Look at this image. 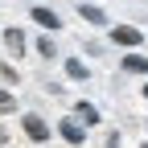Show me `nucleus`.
Masks as SVG:
<instances>
[{
	"label": "nucleus",
	"instance_id": "9d476101",
	"mask_svg": "<svg viewBox=\"0 0 148 148\" xmlns=\"http://www.w3.org/2000/svg\"><path fill=\"white\" fill-rule=\"evenodd\" d=\"M33 49H37V58H41V62H58V58H62V49H58V41H53L49 33H41V37H37V41H33Z\"/></svg>",
	"mask_w": 148,
	"mask_h": 148
},
{
	"label": "nucleus",
	"instance_id": "20e7f679",
	"mask_svg": "<svg viewBox=\"0 0 148 148\" xmlns=\"http://www.w3.org/2000/svg\"><path fill=\"white\" fill-rule=\"evenodd\" d=\"M53 136H58L62 144H70V148H82L86 144V127L74 119V115H62L58 123H53Z\"/></svg>",
	"mask_w": 148,
	"mask_h": 148
},
{
	"label": "nucleus",
	"instance_id": "7ed1b4c3",
	"mask_svg": "<svg viewBox=\"0 0 148 148\" xmlns=\"http://www.w3.org/2000/svg\"><path fill=\"white\" fill-rule=\"evenodd\" d=\"M29 21L41 29V33H62V12L58 8H49V4H29Z\"/></svg>",
	"mask_w": 148,
	"mask_h": 148
},
{
	"label": "nucleus",
	"instance_id": "39448f33",
	"mask_svg": "<svg viewBox=\"0 0 148 148\" xmlns=\"http://www.w3.org/2000/svg\"><path fill=\"white\" fill-rule=\"evenodd\" d=\"M0 41H4L8 62H16V58H25V53H29V37H25V29H21V25H4Z\"/></svg>",
	"mask_w": 148,
	"mask_h": 148
},
{
	"label": "nucleus",
	"instance_id": "6e6552de",
	"mask_svg": "<svg viewBox=\"0 0 148 148\" xmlns=\"http://www.w3.org/2000/svg\"><path fill=\"white\" fill-rule=\"evenodd\" d=\"M119 70L123 74H136V78H148V53H140V49L123 53V58H119Z\"/></svg>",
	"mask_w": 148,
	"mask_h": 148
},
{
	"label": "nucleus",
	"instance_id": "dca6fc26",
	"mask_svg": "<svg viewBox=\"0 0 148 148\" xmlns=\"http://www.w3.org/2000/svg\"><path fill=\"white\" fill-rule=\"evenodd\" d=\"M140 95H144V103H148V78H144V90H140Z\"/></svg>",
	"mask_w": 148,
	"mask_h": 148
},
{
	"label": "nucleus",
	"instance_id": "9b49d317",
	"mask_svg": "<svg viewBox=\"0 0 148 148\" xmlns=\"http://www.w3.org/2000/svg\"><path fill=\"white\" fill-rule=\"evenodd\" d=\"M0 86H4V90H16V86H21V70H16V62H0Z\"/></svg>",
	"mask_w": 148,
	"mask_h": 148
},
{
	"label": "nucleus",
	"instance_id": "ddd939ff",
	"mask_svg": "<svg viewBox=\"0 0 148 148\" xmlns=\"http://www.w3.org/2000/svg\"><path fill=\"white\" fill-rule=\"evenodd\" d=\"M82 53H86V58H99V53H103V41H86Z\"/></svg>",
	"mask_w": 148,
	"mask_h": 148
},
{
	"label": "nucleus",
	"instance_id": "f03ea898",
	"mask_svg": "<svg viewBox=\"0 0 148 148\" xmlns=\"http://www.w3.org/2000/svg\"><path fill=\"white\" fill-rule=\"evenodd\" d=\"M107 41H115V45H119L123 53H132V49H140V45L148 41V37H144V33H140L136 25L119 21V25H111V29H107Z\"/></svg>",
	"mask_w": 148,
	"mask_h": 148
},
{
	"label": "nucleus",
	"instance_id": "2eb2a0df",
	"mask_svg": "<svg viewBox=\"0 0 148 148\" xmlns=\"http://www.w3.org/2000/svg\"><path fill=\"white\" fill-rule=\"evenodd\" d=\"M107 148H119V132H111V136H107Z\"/></svg>",
	"mask_w": 148,
	"mask_h": 148
},
{
	"label": "nucleus",
	"instance_id": "f8f14e48",
	"mask_svg": "<svg viewBox=\"0 0 148 148\" xmlns=\"http://www.w3.org/2000/svg\"><path fill=\"white\" fill-rule=\"evenodd\" d=\"M0 115H21V99H16V90H4V86H0Z\"/></svg>",
	"mask_w": 148,
	"mask_h": 148
},
{
	"label": "nucleus",
	"instance_id": "1a4fd4ad",
	"mask_svg": "<svg viewBox=\"0 0 148 148\" xmlns=\"http://www.w3.org/2000/svg\"><path fill=\"white\" fill-rule=\"evenodd\" d=\"M62 74H66L70 82H90V66H86L82 58H66V62H62Z\"/></svg>",
	"mask_w": 148,
	"mask_h": 148
},
{
	"label": "nucleus",
	"instance_id": "f3484780",
	"mask_svg": "<svg viewBox=\"0 0 148 148\" xmlns=\"http://www.w3.org/2000/svg\"><path fill=\"white\" fill-rule=\"evenodd\" d=\"M140 148H148V144H140Z\"/></svg>",
	"mask_w": 148,
	"mask_h": 148
},
{
	"label": "nucleus",
	"instance_id": "4468645a",
	"mask_svg": "<svg viewBox=\"0 0 148 148\" xmlns=\"http://www.w3.org/2000/svg\"><path fill=\"white\" fill-rule=\"evenodd\" d=\"M8 140H12V136H8V127L0 123V148H8Z\"/></svg>",
	"mask_w": 148,
	"mask_h": 148
},
{
	"label": "nucleus",
	"instance_id": "a211bd4d",
	"mask_svg": "<svg viewBox=\"0 0 148 148\" xmlns=\"http://www.w3.org/2000/svg\"><path fill=\"white\" fill-rule=\"evenodd\" d=\"M144 127H148V123H144Z\"/></svg>",
	"mask_w": 148,
	"mask_h": 148
},
{
	"label": "nucleus",
	"instance_id": "f257e3e1",
	"mask_svg": "<svg viewBox=\"0 0 148 148\" xmlns=\"http://www.w3.org/2000/svg\"><path fill=\"white\" fill-rule=\"evenodd\" d=\"M21 132L29 144H49L53 140V123L41 115V111H21Z\"/></svg>",
	"mask_w": 148,
	"mask_h": 148
},
{
	"label": "nucleus",
	"instance_id": "0eeeda50",
	"mask_svg": "<svg viewBox=\"0 0 148 148\" xmlns=\"http://www.w3.org/2000/svg\"><path fill=\"white\" fill-rule=\"evenodd\" d=\"M78 16L86 25H95V29H111V16H107V8L99 4V0H82L78 4Z\"/></svg>",
	"mask_w": 148,
	"mask_h": 148
},
{
	"label": "nucleus",
	"instance_id": "423d86ee",
	"mask_svg": "<svg viewBox=\"0 0 148 148\" xmlns=\"http://www.w3.org/2000/svg\"><path fill=\"white\" fill-rule=\"evenodd\" d=\"M70 115L78 119V123L86 127V132H90V127H95V123H103V111H99V103H95V99H74V107H70Z\"/></svg>",
	"mask_w": 148,
	"mask_h": 148
}]
</instances>
